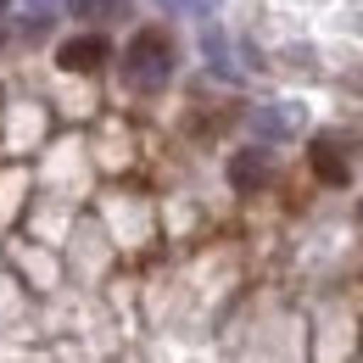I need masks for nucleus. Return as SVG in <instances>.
<instances>
[{
  "mask_svg": "<svg viewBox=\"0 0 363 363\" xmlns=\"http://www.w3.org/2000/svg\"><path fill=\"white\" fill-rule=\"evenodd\" d=\"M174 67H179V50L162 28H140L135 40L123 45V84L140 95H157L174 84Z\"/></svg>",
  "mask_w": 363,
  "mask_h": 363,
  "instance_id": "1",
  "label": "nucleus"
},
{
  "mask_svg": "<svg viewBox=\"0 0 363 363\" xmlns=\"http://www.w3.org/2000/svg\"><path fill=\"white\" fill-rule=\"evenodd\" d=\"M56 62H62V73H95L112 62V45H106V34H73L56 45Z\"/></svg>",
  "mask_w": 363,
  "mask_h": 363,
  "instance_id": "2",
  "label": "nucleus"
},
{
  "mask_svg": "<svg viewBox=\"0 0 363 363\" xmlns=\"http://www.w3.org/2000/svg\"><path fill=\"white\" fill-rule=\"evenodd\" d=\"M274 179V157L263 145H246V151H235V162H229V184L240 190V196H252V190H263Z\"/></svg>",
  "mask_w": 363,
  "mask_h": 363,
  "instance_id": "3",
  "label": "nucleus"
},
{
  "mask_svg": "<svg viewBox=\"0 0 363 363\" xmlns=\"http://www.w3.org/2000/svg\"><path fill=\"white\" fill-rule=\"evenodd\" d=\"M252 135H257V140H291V135H302V106H291V101L257 106V112H252Z\"/></svg>",
  "mask_w": 363,
  "mask_h": 363,
  "instance_id": "4",
  "label": "nucleus"
},
{
  "mask_svg": "<svg viewBox=\"0 0 363 363\" xmlns=\"http://www.w3.org/2000/svg\"><path fill=\"white\" fill-rule=\"evenodd\" d=\"M308 157H313V174H318L324 184H347V179H352V168H347V157L335 151V140H330V135H318L313 145H308Z\"/></svg>",
  "mask_w": 363,
  "mask_h": 363,
  "instance_id": "5",
  "label": "nucleus"
},
{
  "mask_svg": "<svg viewBox=\"0 0 363 363\" xmlns=\"http://www.w3.org/2000/svg\"><path fill=\"white\" fill-rule=\"evenodd\" d=\"M67 6V17H79V23H123L129 11H135V0H62Z\"/></svg>",
  "mask_w": 363,
  "mask_h": 363,
  "instance_id": "6",
  "label": "nucleus"
},
{
  "mask_svg": "<svg viewBox=\"0 0 363 363\" xmlns=\"http://www.w3.org/2000/svg\"><path fill=\"white\" fill-rule=\"evenodd\" d=\"M28 6H34V17H45V11H50V0H28Z\"/></svg>",
  "mask_w": 363,
  "mask_h": 363,
  "instance_id": "7",
  "label": "nucleus"
},
{
  "mask_svg": "<svg viewBox=\"0 0 363 363\" xmlns=\"http://www.w3.org/2000/svg\"><path fill=\"white\" fill-rule=\"evenodd\" d=\"M6 6H11V0H0V17H6Z\"/></svg>",
  "mask_w": 363,
  "mask_h": 363,
  "instance_id": "8",
  "label": "nucleus"
}]
</instances>
